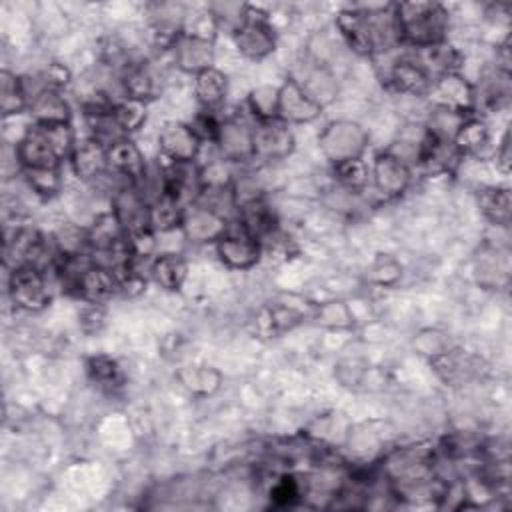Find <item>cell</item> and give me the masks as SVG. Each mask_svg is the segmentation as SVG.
I'll list each match as a JSON object with an SVG mask.
<instances>
[{
	"instance_id": "1",
	"label": "cell",
	"mask_w": 512,
	"mask_h": 512,
	"mask_svg": "<svg viewBox=\"0 0 512 512\" xmlns=\"http://www.w3.org/2000/svg\"><path fill=\"white\" fill-rule=\"evenodd\" d=\"M336 28L342 40L358 54L382 56L402 46L394 4L352 6L340 10Z\"/></svg>"
},
{
	"instance_id": "2",
	"label": "cell",
	"mask_w": 512,
	"mask_h": 512,
	"mask_svg": "<svg viewBox=\"0 0 512 512\" xmlns=\"http://www.w3.org/2000/svg\"><path fill=\"white\" fill-rule=\"evenodd\" d=\"M402 46L428 48L446 42L450 26L448 10L438 2H400L394 4Z\"/></svg>"
},
{
	"instance_id": "3",
	"label": "cell",
	"mask_w": 512,
	"mask_h": 512,
	"mask_svg": "<svg viewBox=\"0 0 512 512\" xmlns=\"http://www.w3.org/2000/svg\"><path fill=\"white\" fill-rule=\"evenodd\" d=\"M8 294L14 306L28 312L44 310L52 298L48 276L38 266H18L10 270Z\"/></svg>"
},
{
	"instance_id": "4",
	"label": "cell",
	"mask_w": 512,
	"mask_h": 512,
	"mask_svg": "<svg viewBox=\"0 0 512 512\" xmlns=\"http://www.w3.org/2000/svg\"><path fill=\"white\" fill-rule=\"evenodd\" d=\"M232 36L236 48L250 60H260L276 48V32L272 22L264 12L252 6L246 8V16Z\"/></svg>"
},
{
	"instance_id": "5",
	"label": "cell",
	"mask_w": 512,
	"mask_h": 512,
	"mask_svg": "<svg viewBox=\"0 0 512 512\" xmlns=\"http://www.w3.org/2000/svg\"><path fill=\"white\" fill-rule=\"evenodd\" d=\"M318 142L324 156L332 164H338L352 158H362L366 148V132L356 122L338 120L322 130Z\"/></svg>"
},
{
	"instance_id": "6",
	"label": "cell",
	"mask_w": 512,
	"mask_h": 512,
	"mask_svg": "<svg viewBox=\"0 0 512 512\" xmlns=\"http://www.w3.org/2000/svg\"><path fill=\"white\" fill-rule=\"evenodd\" d=\"M252 144L254 158L264 162L282 160L294 150V134L290 126L278 118L260 120L252 126Z\"/></svg>"
},
{
	"instance_id": "7",
	"label": "cell",
	"mask_w": 512,
	"mask_h": 512,
	"mask_svg": "<svg viewBox=\"0 0 512 512\" xmlns=\"http://www.w3.org/2000/svg\"><path fill=\"white\" fill-rule=\"evenodd\" d=\"M174 64L190 74L214 66V42L200 32H182L170 48Z\"/></svg>"
},
{
	"instance_id": "8",
	"label": "cell",
	"mask_w": 512,
	"mask_h": 512,
	"mask_svg": "<svg viewBox=\"0 0 512 512\" xmlns=\"http://www.w3.org/2000/svg\"><path fill=\"white\" fill-rule=\"evenodd\" d=\"M182 232L190 242L204 244V242H218L228 232V220L220 212L200 204L192 202L186 206L184 218H182Z\"/></svg>"
},
{
	"instance_id": "9",
	"label": "cell",
	"mask_w": 512,
	"mask_h": 512,
	"mask_svg": "<svg viewBox=\"0 0 512 512\" xmlns=\"http://www.w3.org/2000/svg\"><path fill=\"white\" fill-rule=\"evenodd\" d=\"M216 252L220 260L234 270L252 268L262 256V242L238 228H228V232L216 242Z\"/></svg>"
},
{
	"instance_id": "10",
	"label": "cell",
	"mask_w": 512,
	"mask_h": 512,
	"mask_svg": "<svg viewBox=\"0 0 512 512\" xmlns=\"http://www.w3.org/2000/svg\"><path fill=\"white\" fill-rule=\"evenodd\" d=\"M322 114V106L316 104L300 84L290 78L278 88V120L290 124H308Z\"/></svg>"
},
{
	"instance_id": "11",
	"label": "cell",
	"mask_w": 512,
	"mask_h": 512,
	"mask_svg": "<svg viewBox=\"0 0 512 512\" xmlns=\"http://www.w3.org/2000/svg\"><path fill=\"white\" fill-rule=\"evenodd\" d=\"M426 96H430L434 106L440 108H450L466 114L474 110V86L466 82V78H462L460 72L436 78Z\"/></svg>"
},
{
	"instance_id": "12",
	"label": "cell",
	"mask_w": 512,
	"mask_h": 512,
	"mask_svg": "<svg viewBox=\"0 0 512 512\" xmlns=\"http://www.w3.org/2000/svg\"><path fill=\"white\" fill-rule=\"evenodd\" d=\"M18 168H60V158L46 140L42 128L32 122V126L22 134L14 146Z\"/></svg>"
},
{
	"instance_id": "13",
	"label": "cell",
	"mask_w": 512,
	"mask_h": 512,
	"mask_svg": "<svg viewBox=\"0 0 512 512\" xmlns=\"http://www.w3.org/2000/svg\"><path fill=\"white\" fill-rule=\"evenodd\" d=\"M372 174V182L376 186V190L386 196V198H396L402 192H406L412 174H410V166L404 164L400 158H396L394 154L380 152L370 168Z\"/></svg>"
},
{
	"instance_id": "14",
	"label": "cell",
	"mask_w": 512,
	"mask_h": 512,
	"mask_svg": "<svg viewBox=\"0 0 512 512\" xmlns=\"http://www.w3.org/2000/svg\"><path fill=\"white\" fill-rule=\"evenodd\" d=\"M220 150L222 160L234 164V162H246L254 160V144H252V126L238 120H222L218 138L214 142Z\"/></svg>"
},
{
	"instance_id": "15",
	"label": "cell",
	"mask_w": 512,
	"mask_h": 512,
	"mask_svg": "<svg viewBox=\"0 0 512 512\" xmlns=\"http://www.w3.org/2000/svg\"><path fill=\"white\" fill-rule=\"evenodd\" d=\"M158 144L166 160L172 162H194L202 142L196 138L186 122H166L158 132Z\"/></svg>"
},
{
	"instance_id": "16",
	"label": "cell",
	"mask_w": 512,
	"mask_h": 512,
	"mask_svg": "<svg viewBox=\"0 0 512 512\" xmlns=\"http://www.w3.org/2000/svg\"><path fill=\"white\" fill-rule=\"evenodd\" d=\"M384 80L396 92L410 96H424L432 86V78L424 72V68L414 60L412 54L396 58L388 66Z\"/></svg>"
},
{
	"instance_id": "17",
	"label": "cell",
	"mask_w": 512,
	"mask_h": 512,
	"mask_svg": "<svg viewBox=\"0 0 512 512\" xmlns=\"http://www.w3.org/2000/svg\"><path fill=\"white\" fill-rule=\"evenodd\" d=\"M108 170L124 182L142 186L146 180V160L140 148L124 138L108 148Z\"/></svg>"
},
{
	"instance_id": "18",
	"label": "cell",
	"mask_w": 512,
	"mask_h": 512,
	"mask_svg": "<svg viewBox=\"0 0 512 512\" xmlns=\"http://www.w3.org/2000/svg\"><path fill=\"white\" fill-rule=\"evenodd\" d=\"M70 164L80 180L96 182L108 174V148L90 136L78 140L70 154Z\"/></svg>"
},
{
	"instance_id": "19",
	"label": "cell",
	"mask_w": 512,
	"mask_h": 512,
	"mask_svg": "<svg viewBox=\"0 0 512 512\" xmlns=\"http://www.w3.org/2000/svg\"><path fill=\"white\" fill-rule=\"evenodd\" d=\"M124 96L148 102L162 92V76L150 62H130L122 72Z\"/></svg>"
},
{
	"instance_id": "20",
	"label": "cell",
	"mask_w": 512,
	"mask_h": 512,
	"mask_svg": "<svg viewBox=\"0 0 512 512\" xmlns=\"http://www.w3.org/2000/svg\"><path fill=\"white\" fill-rule=\"evenodd\" d=\"M116 292H120L116 270L98 266L94 262H90L84 268V272L78 280V288H76V296L88 304H102L106 298H110Z\"/></svg>"
},
{
	"instance_id": "21",
	"label": "cell",
	"mask_w": 512,
	"mask_h": 512,
	"mask_svg": "<svg viewBox=\"0 0 512 512\" xmlns=\"http://www.w3.org/2000/svg\"><path fill=\"white\" fill-rule=\"evenodd\" d=\"M28 112L34 124H68L72 118L70 104L58 90H42L30 98Z\"/></svg>"
},
{
	"instance_id": "22",
	"label": "cell",
	"mask_w": 512,
	"mask_h": 512,
	"mask_svg": "<svg viewBox=\"0 0 512 512\" xmlns=\"http://www.w3.org/2000/svg\"><path fill=\"white\" fill-rule=\"evenodd\" d=\"M194 92L202 104L204 110L216 112L222 102L226 100L228 92V80L222 70L216 66H210L198 74H194Z\"/></svg>"
},
{
	"instance_id": "23",
	"label": "cell",
	"mask_w": 512,
	"mask_h": 512,
	"mask_svg": "<svg viewBox=\"0 0 512 512\" xmlns=\"http://www.w3.org/2000/svg\"><path fill=\"white\" fill-rule=\"evenodd\" d=\"M186 206L172 194L158 192L150 202V228L154 232H170L182 226Z\"/></svg>"
},
{
	"instance_id": "24",
	"label": "cell",
	"mask_w": 512,
	"mask_h": 512,
	"mask_svg": "<svg viewBox=\"0 0 512 512\" xmlns=\"http://www.w3.org/2000/svg\"><path fill=\"white\" fill-rule=\"evenodd\" d=\"M150 276L156 284L168 292L182 288L188 276V262L180 254H160L152 260Z\"/></svg>"
},
{
	"instance_id": "25",
	"label": "cell",
	"mask_w": 512,
	"mask_h": 512,
	"mask_svg": "<svg viewBox=\"0 0 512 512\" xmlns=\"http://www.w3.org/2000/svg\"><path fill=\"white\" fill-rule=\"evenodd\" d=\"M294 80L322 108L334 100L336 90H338L334 76L330 74V70L324 64H314L312 68L306 70V74L302 78H294Z\"/></svg>"
},
{
	"instance_id": "26",
	"label": "cell",
	"mask_w": 512,
	"mask_h": 512,
	"mask_svg": "<svg viewBox=\"0 0 512 512\" xmlns=\"http://www.w3.org/2000/svg\"><path fill=\"white\" fill-rule=\"evenodd\" d=\"M30 98L24 88L22 76L12 74L10 70L0 72V110L2 116H18L24 110H28Z\"/></svg>"
},
{
	"instance_id": "27",
	"label": "cell",
	"mask_w": 512,
	"mask_h": 512,
	"mask_svg": "<svg viewBox=\"0 0 512 512\" xmlns=\"http://www.w3.org/2000/svg\"><path fill=\"white\" fill-rule=\"evenodd\" d=\"M478 206L482 214L496 226H508L510 222V192L508 188L488 186L478 194Z\"/></svg>"
},
{
	"instance_id": "28",
	"label": "cell",
	"mask_w": 512,
	"mask_h": 512,
	"mask_svg": "<svg viewBox=\"0 0 512 512\" xmlns=\"http://www.w3.org/2000/svg\"><path fill=\"white\" fill-rule=\"evenodd\" d=\"M86 374L100 390L122 386V370L110 356H92L86 360Z\"/></svg>"
},
{
	"instance_id": "29",
	"label": "cell",
	"mask_w": 512,
	"mask_h": 512,
	"mask_svg": "<svg viewBox=\"0 0 512 512\" xmlns=\"http://www.w3.org/2000/svg\"><path fill=\"white\" fill-rule=\"evenodd\" d=\"M454 146L460 150V154H474V152H480L482 146L488 144V128L486 124L476 118V116H468L462 126L458 128L456 136H454Z\"/></svg>"
},
{
	"instance_id": "30",
	"label": "cell",
	"mask_w": 512,
	"mask_h": 512,
	"mask_svg": "<svg viewBox=\"0 0 512 512\" xmlns=\"http://www.w3.org/2000/svg\"><path fill=\"white\" fill-rule=\"evenodd\" d=\"M26 186L42 198H52L62 190L60 168H22Z\"/></svg>"
},
{
	"instance_id": "31",
	"label": "cell",
	"mask_w": 512,
	"mask_h": 512,
	"mask_svg": "<svg viewBox=\"0 0 512 512\" xmlns=\"http://www.w3.org/2000/svg\"><path fill=\"white\" fill-rule=\"evenodd\" d=\"M334 174H336L338 184H340L344 190L360 192V190L368 184L370 168L366 166V162H364L362 158H352V160L334 164Z\"/></svg>"
},
{
	"instance_id": "32",
	"label": "cell",
	"mask_w": 512,
	"mask_h": 512,
	"mask_svg": "<svg viewBox=\"0 0 512 512\" xmlns=\"http://www.w3.org/2000/svg\"><path fill=\"white\" fill-rule=\"evenodd\" d=\"M180 382L192 394H212L220 386V374L210 366H188L180 372Z\"/></svg>"
},
{
	"instance_id": "33",
	"label": "cell",
	"mask_w": 512,
	"mask_h": 512,
	"mask_svg": "<svg viewBox=\"0 0 512 512\" xmlns=\"http://www.w3.org/2000/svg\"><path fill=\"white\" fill-rule=\"evenodd\" d=\"M248 110L254 122L278 118V88L258 86L248 96Z\"/></svg>"
},
{
	"instance_id": "34",
	"label": "cell",
	"mask_w": 512,
	"mask_h": 512,
	"mask_svg": "<svg viewBox=\"0 0 512 512\" xmlns=\"http://www.w3.org/2000/svg\"><path fill=\"white\" fill-rule=\"evenodd\" d=\"M114 118L126 134L138 130L146 120V102L122 96L114 102Z\"/></svg>"
},
{
	"instance_id": "35",
	"label": "cell",
	"mask_w": 512,
	"mask_h": 512,
	"mask_svg": "<svg viewBox=\"0 0 512 512\" xmlns=\"http://www.w3.org/2000/svg\"><path fill=\"white\" fill-rule=\"evenodd\" d=\"M304 496V486L294 474H280L270 488V500L274 506H292Z\"/></svg>"
},
{
	"instance_id": "36",
	"label": "cell",
	"mask_w": 512,
	"mask_h": 512,
	"mask_svg": "<svg viewBox=\"0 0 512 512\" xmlns=\"http://www.w3.org/2000/svg\"><path fill=\"white\" fill-rule=\"evenodd\" d=\"M220 124H222V120H218L216 112L204 110V108L188 122V126L192 128V132L196 134V138L200 142H216Z\"/></svg>"
}]
</instances>
